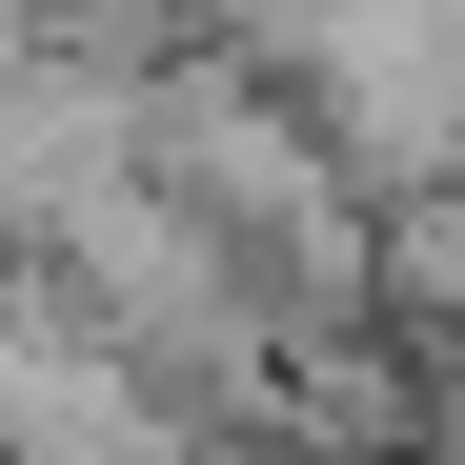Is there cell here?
I'll use <instances>...</instances> for the list:
<instances>
[{
  "label": "cell",
  "mask_w": 465,
  "mask_h": 465,
  "mask_svg": "<svg viewBox=\"0 0 465 465\" xmlns=\"http://www.w3.org/2000/svg\"><path fill=\"white\" fill-rule=\"evenodd\" d=\"M344 21H364V0H223V41H243V61H283V82H303Z\"/></svg>",
  "instance_id": "obj_1"
}]
</instances>
